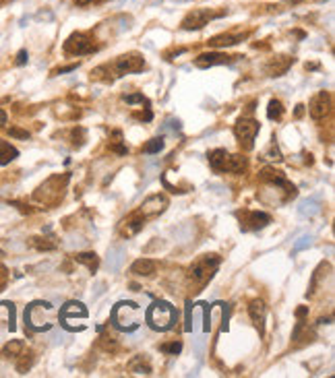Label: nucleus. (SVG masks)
<instances>
[{
  "label": "nucleus",
  "instance_id": "1",
  "mask_svg": "<svg viewBox=\"0 0 335 378\" xmlns=\"http://www.w3.org/2000/svg\"><path fill=\"white\" fill-rule=\"evenodd\" d=\"M145 320L153 331H170L174 326V322L178 320V310L172 304H168L163 300H155L147 308Z\"/></svg>",
  "mask_w": 335,
  "mask_h": 378
},
{
  "label": "nucleus",
  "instance_id": "2",
  "mask_svg": "<svg viewBox=\"0 0 335 378\" xmlns=\"http://www.w3.org/2000/svg\"><path fill=\"white\" fill-rule=\"evenodd\" d=\"M141 306L135 302H118L112 310V324L120 331H137L141 324Z\"/></svg>",
  "mask_w": 335,
  "mask_h": 378
},
{
  "label": "nucleus",
  "instance_id": "3",
  "mask_svg": "<svg viewBox=\"0 0 335 378\" xmlns=\"http://www.w3.org/2000/svg\"><path fill=\"white\" fill-rule=\"evenodd\" d=\"M52 316L54 308L48 302H33L25 310V324L29 331H48L52 329Z\"/></svg>",
  "mask_w": 335,
  "mask_h": 378
},
{
  "label": "nucleus",
  "instance_id": "4",
  "mask_svg": "<svg viewBox=\"0 0 335 378\" xmlns=\"http://www.w3.org/2000/svg\"><path fill=\"white\" fill-rule=\"evenodd\" d=\"M217 267H220V256H217V254H205V256H201V259H197V261L191 265L189 277H191V281L201 289V287H205L207 281L213 277V273H215ZM199 289H197V291H199Z\"/></svg>",
  "mask_w": 335,
  "mask_h": 378
},
{
  "label": "nucleus",
  "instance_id": "5",
  "mask_svg": "<svg viewBox=\"0 0 335 378\" xmlns=\"http://www.w3.org/2000/svg\"><path fill=\"white\" fill-rule=\"evenodd\" d=\"M209 163L215 171H230V174H242L246 169V157L230 155L226 149H213L209 153Z\"/></svg>",
  "mask_w": 335,
  "mask_h": 378
},
{
  "label": "nucleus",
  "instance_id": "6",
  "mask_svg": "<svg viewBox=\"0 0 335 378\" xmlns=\"http://www.w3.org/2000/svg\"><path fill=\"white\" fill-rule=\"evenodd\" d=\"M66 182H69V174H64L62 178H60V176H52V178L46 180V182L38 188L36 199H38V201H44V203H56V201H60Z\"/></svg>",
  "mask_w": 335,
  "mask_h": 378
},
{
  "label": "nucleus",
  "instance_id": "7",
  "mask_svg": "<svg viewBox=\"0 0 335 378\" xmlns=\"http://www.w3.org/2000/svg\"><path fill=\"white\" fill-rule=\"evenodd\" d=\"M85 318H87V308L81 302H69L60 310V324L66 331H83L75 320H85Z\"/></svg>",
  "mask_w": 335,
  "mask_h": 378
},
{
  "label": "nucleus",
  "instance_id": "8",
  "mask_svg": "<svg viewBox=\"0 0 335 378\" xmlns=\"http://www.w3.org/2000/svg\"><path fill=\"white\" fill-rule=\"evenodd\" d=\"M259 122L253 118H240L236 124H234V134H236V139L240 143L242 149H253L255 145V136L259 134Z\"/></svg>",
  "mask_w": 335,
  "mask_h": 378
},
{
  "label": "nucleus",
  "instance_id": "9",
  "mask_svg": "<svg viewBox=\"0 0 335 378\" xmlns=\"http://www.w3.org/2000/svg\"><path fill=\"white\" fill-rule=\"evenodd\" d=\"M64 52L73 54V56H83V54H91L95 52L93 40L87 36V33H73V36L64 42Z\"/></svg>",
  "mask_w": 335,
  "mask_h": 378
},
{
  "label": "nucleus",
  "instance_id": "10",
  "mask_svg": "<svg viewBox=\"0 0 335 378\" xmlns=\"http://www.w3.org/2000/svg\"><path fill=\"white\" fill-rule=\"evenodd\" d=\"M217 17H222V13H213L209 9H197V11L189 13L182 19V29H187V31L201 29V27H205L211 19H217Z\"/></svg>",
  "mask_w": 335,
  "mask_h": 378
},
{
  "label": "nucleus",
  "instance_id": "11",
  "mask_svg": "<svg viewBox=\"0 0 335 378\" xmlns=\"http://www.w3.org/2000/svg\"><path fill=\"white\" fill-rule=\"evenodd\" d=\"M261 180L273 184L275 188H283V191H286L290 197L296 195L294 184H290V182L286 180V176H283V171H279V169H275V167H263V169H261Z\"/></svg>",
  "mask_w": 335,
  "mask_h": 378
},
{
  "label": "nucleus",
  "instance_id": "12",
  "mask_svg": "<svg viewBox=\"0 0 335 378\" xmlns=\"http://www.w3.org/2000/svg\"><path fill=\"white\" fill-rule=\"evenodd\" d=\"M114 68L118 75H126V73H139L145 68V60L139 54H124L118 56L114 62Z\"/></svg>",
  "mask_w": 335,
  "mask_h": 378
},
{
  "label": "nucleus",
  "instance_id": "13",
  "mask_svg": "<svg viewBox=\"0 0 335 378\" xmlns=\"http://www.w3.org/2000/svg\"><path fill=\"white\" fill-rule=\"evenodd\" d=\"M168 207V199L161 197V195H153V197H149L145 199V203L141 205V209L137 211L145 221L147 219H151V217H157L159 213H163V209Z\"/></svg>",
  "mask_w": 335,
  "mask_h": 378
},
{
  "label": "nucleus",
  "instance_id": "14",
  "mask_svg": "<svg viewBox=\"0 0 335 378\" xmlns=\"http://www.w3.org/2000/svg\"><path fill=\"white\" fill-rule=\"evenodd\" d=\"M308 110H310V116H312L314 120L325 118V116L329 114V110H331V95H329L327 91L316 93V95L310 99Z\"/></svg>",
  "mask_w": 335,
  "mask_h": 378
},
{
  "label": "nucleus",
  "instance_id": "15",
  "mask_svg": "<svg viewBox=\"0 0 335 378\" xmlns=\"http://www.w3.org/2000/svg\"><path fill=\"white\" fill-rule=\"evenodd\" d=\"M238 56H228L222 52H209V54H201L195 60V66L199 68H209V66H220V64H232Z\"/></svg>",
  "mask_w": 335,
  "mask_h": 378
},
{
  "label": "nucleus",
  "instance_id": "16",
  "mask_svg": "<svg viewBox=\"0 0 335 378\" xmlns=\"http://www.w3.org/2000/svg\"><path fill=\"white\" fill-rule=\"evenodd\" d=\"M269 221H271V217L267 215V213H263V211H248V213H244V217H242L240 228H242V230H261V228H265Z\"/></svg>",
  "mask_w": 335,
  "mask_h": 378
},
{
  "label": "nucleus",
  "instance_id": "17",
  "mask_svg": "<svg viewBox=\"0 0 335 378\" xmlns=\"http://www.w3.org/2000/svg\"><path fill=\"white\" fill-rule=\"evenodd\" d=\"M155 269H157V265L151 259H139L130 265V273L137 275V277H151V275L155 273Z\"/></svg>",
  "mask_w": 335,
  "mask_h": 378
},
{
  "label": "nucleus",
  "instance_id": "18",
  "mask_svg": "<svg viewBox=\"0 0 335 378\" xmlns=\"http://www.w3.org/2000/svg\"><path fill=\"white\" fill-rule=\"evenodd\" d=\"M248 314H250V318H253V322L259 326V333L263 335L265 333V329H263V324H265V304H263V300H253L250 302Z\"/></svg>",
  "mask_w": 335,
  "mask_h": 378
},
{
  "label": "nucleus",
  "instance_id": "19",
  "mask_svg": "<svg viewBox=\"0 0 335 378\" xmlns=\"http://www.w3.org/2000/svg\"><path fill=\"white\" fill-rule=\"evenodd\" d=\"M246 36L242 33H238V36H234V33H222V36H215V38H211L207 44L211 46V48H228V46H236L238 42H242Z\"/></svg>",
  "mask_w": 335,
  "mask_h": 378
},
{
  "label": "nucleus",
  "instance_id": "20",
  "mask_svg": "<svg viewBox=\"0 0 335 378\" xmlns=\"http://www.w3.org/2000/svg\"><path fill=\"white\" fill-rule=\"evenodd\" d=\"M294 62V58H288V56H279L275 60H271L269 64H267V73H269L271 77H281L283 73L290 68V64Z\"/></svg>",
  "mask_w": 335,
  "mask_h": 378
},
{
  "label": "nucleus",
  "instance_id": "21",
  "mask_svg": "<svg viewBox=\"0 0 335 378\" xmlns=\"http://www.w3.org/2000/svg\"><path fill=\"white\" fill-rule=\"evenodd\" d=\"M143 226H145V219L135 211L132 213L126 221H124V226H122V234L124 236H135L139 230H143Z\"/></svg>",
  "mask_w": 335,
  "mask_h": 378
},
{
  "label": "nucleus",
  "instance_id": "22",
  "mask_svg": "<svg viewBox=\"0 0 335 378\" xmlns=\"http://www.w3.org/2000/svg\"><path fill=\"white\" fill-rule=\"evenodd\" d=\"M128 368H130L132 374H145V376L151 374V364H149V359L145 355H135L130 359Z\"/></svg>",
  "mask_w": 335,
  "mask_h": 378
},
{
  "label": "nucleus",
  "instance_id": "23",
  "mask_svg": "<svg viewBox=\"0 0 335 378\" xmlns=\"http://www.w3.org/2000/svg\"><path fill=\"white\" fill-rule=\"evenodd\" d=\"M75 261L81 263V265H85L91 273H95L97 267H99V259H97V254H95V252H81V254L75 256Z\"/></svg>",
  "mask_w": 335,
  "mask_h": 378
},
{
  "label": "nucleus",
  "instance_id": "24",
  "mask_svg": "<svg viewBox=\"0 0 335 378\" xmlns=\"http://www.w3.org/2000/svg\"><path fill=\"white\" fill-rule=\"evenodd\" d=\"M17 155H19V151H17L13 145H9V143H5V141H0V165L11 163Z\"/></svg>",
  "mask_w": 335,
  "mask_h": 378
},
{
  "label": "nucleus",
  "instance_id": "25",
  "mask_svg": "<svg viewBox=\"0 0 335 378\" xmlns=\"http://www.w3.org/2000/svg\"><path fill=\"white\" fill-rule=\"evenodd\" d=\"M283 116V106L279 99H271L269 106H267V118L269 120H279Z\"/></svg>",
  "mask_w": 335,
  "mask_h": 378
},
{
  "label": "nucleus",
  "instance_id": "26",
  "mask_svg": "<svg viewBox=\"0 0 335 378\" xmlns=\"http://www.w3.org/2000/svg\"><path fill=\"white\" fill-rule=\"evenodd\" d=\"M321 211V207H319V203H316L314 199H308V201H304L302 205H300V213H302V215H316V213H319Z\"/></svg>",
  "mask_w": 335,
  "mask_h": 378
},
{
  "label": "nucleus",
  "instance_id": "27",
  "mask_svg": "<svg viewBox=\"0 0 335 378\" xmlns=\"http://www.w3.org/2000/svg\"><path fill=\"white\" fill-rule=\"evenodd\" d=\"M159 351L161 353H168V355H178L182 351V343L180 341H170V343H161L159 345Z\"/></svg>",
  "mask_w": 335,
  "mask_h": 378
},
{
  "label": "nucleus",
  "instance_id": "28",
  "mask_svg": "<svg viewBox=\"0 0 335 378\" xmlns=\"http://www.w3.org/2000/svg\"><path fill=\"white\" fill-rule=\"evenodd\" d=\"M21 349H23V341L15 339V341H11V343H7V345H5V355L17 357V355H21Z\"/></svg>",
  "mask_w": 335,
  "mask_h": 378
},
{
  "label": "nucleus",
  "instance_id": "29",
  "mask_svg": "<svg viewBox=\"0 0 335 378\" xmlns=\"http://www.w3.org/2000/svg\"><path fill=\"white\" fill-rule=\"evenodd\" d=\"M263 159H267V161H281V153H279L275 141L263 151Z\"/></svg>",
  "mask_w": 335,
  "mask_h": 378
},
{
  "label": "nucleus",
  "instance_id": "30",
  "mask_svg": "<svg viewBox=\"0 0 335 378\" xmlns=\"http://www.w3.org/2000/svg\"><path fill=\"white\" fill-rule=\"evenodd\" d=\"M161 149H163V139H151L143 147V151L147 153V155H155V153H159Z\"/></svg>",
  "mask_w": 335,
  "mask_h": 378
},
{
  "label": "nucleus",
  "instance_id": "31",
  "mask_svg": "<svg viewBox=\"0 0 335 378\" xmlns=\"http://www.w3.org/2000/svg\"><path fill=\"white\" fill-rule=\"evenodd\" d=\"M31 246H36L38 250H54L56 242H46V238H31Z\"/></svg>",
  "mask_w": 335,
  "mask_h": 378
},
{
  "label": "nucleus",
  "instance_id": "32",
  "mask_svg": "<svg viewBox=\"0 0 335 378\" xmlns=\"http://www.w3.org/2000/svg\"><path fill=\"white\" fill-rule=\"evenodd\" d=\"M193 302H187V322H184V331L191 333L193 331Z\"/></svg>",
  "mask_w": 335,
  "mask_h": 378
},
{
  "label": "nucleus",
  "instance_id": "33",
  "mask_svg": "<svg viewBox=\"0 0 335 378\" xmlns=\"http://www.w3.org/2000/svg\"><path fill=\"white\" fill-rule=\"evenodd\" d=\"M126 104H147V97L143 93H132V95H124Z\"/></svg>",
  "mask_w": 335,
  "mask_h": 378
},
{
  "label": "nucleus",
  "instance_id": "34",
  "mask_svg": "<svg viewBox=\"0 0 335 378\" xmlns=\"http://www.w3.org/2000/svg\"><path fill=\"white\" fill-rule=\"evenodd\" d=\"M9 134L15 136V139H29V132L27 130H21V128H9Z\"/></svg>",
  "mask_w": 335,
  "mask_h": 378
},
{
  "label": "nucleus",
  "instance_id": "35",
  "mask_svg": "<svg viewBox=\"0 0 335 378\" xmlns=\"http://www.w3.org/2000/svg\"><path fill=\"white\" fill-rule=\"evenodd\" d=\"M306 246H310V238L308 236H304V238H300L298 242L294 244V250H302V248H306Z\"/></svg>",
  "mask_w": 335,
  "mask_h": 378
},
{
  "label": "nucleus",
  "instance_id": "36",
  "mask_svg": "<svg viewBox=\"0 0 335 378\" xmlns=\"http://www.w3.org/2000/svg\"><path fill=\"white\" fill-rule=\"evenodd\" d=\"M7 281H9V271H7V267H0V291L5 289Z\"/></svg>",
  "mask_w": 335,
  "mask_h": 378
},
{
  "label": "nucleus",
  "instance_id": "37",
  "mask_svg": "<svg viewBox=\"0 0 335 378\" xmlns=\"http://www.w3.org/2000/svg\"><path fill=\"white\" fill-rule=\"evenodd\" d=\"M27 62V50H21L19 54H17V64H25Z\"/></svg>",
  "mask_w": 335,
  "mask_h": 378
},
{
  "label": "nucleus",
  "instance_id": "38",
  "mask_svg": "<svg viewBox=\"0 0 335 378\" xmlns=\"http://www.w3.org/2000/svg\"><path fill=\"white\" fill-rule=\"evenodd\" d=\"M77 68V64H71V66H64V68H58V71L54 73V75H64V73H71V71H75Z\"/></svg>",
  "mask_w": 335,
  "mask_h": 378
},
{
  "label": "nucleus",
  "instance_id": "39",
  "mask_svg": "<svg viewBox=\"0 0 335 378\" xmlns=\"http://www.w3.org/2000/svg\"><path fill=\"white\" fill-rule=\"evenodd\" d=\"M304 314H308V306H302V308H298V310H296V316H298V318H302Z\"/></svg>",
  "mask_w": 335,
  "mask_h": 378
},
{
  "label": "nucleus",
  "instance_id": "40",
  "mask_svg": "<svg viewBox=\"0 0 335 378\" xmlns=\"http://www.w3.org/2000/svg\"><path fill=\"white\" fill-rule=\"evenodd\" d=\"M89 3H93V0H75V5H79V7H85Z\"/></svg>",
  "mask_w": 335,
  "mask_h": 378
},
{
  "label": "nucleus",
  "instance_id": "41",
  "mask_svg": "<svg viewBox=\"0 0 335 378\" xmlns=\"http://www.w3.org/2000/svg\"><path fill=\"white\" fill-rule=\"evenodd\" d=\"M5 122H7V112L0 110V124H5Z\"/></svg>",
  "mask_w": 335,
  "mask_h": 378
},
{
  "label": "nucleus",
  "instance_id": "42",
  "mask_svg": "<svg viewBox=\"0 0 335 378\" xmlns=\"http://www.w3.org/2000/svg\"><path fill=\"white\" fill-rule=\"evenodd\" d=\"M302 108H304V106H296V116H300V114H302V112H304Z\"/></svg>",
  "mask_w": 335,
  "mask_h": 378
},
{
  "label": "nucleus",
  "instance_id": "43",
  "mask_svg": "<svg viewBox=\"0 0 335 378\" xmlns=\"http://www.w3.org/2000/svg\"><path fill=\"white\" fill-rule=\"evenodd\" d=\"M288 3H292V5H296V3H302V0H288Z\"/></svg>",
  "mask_w": 335,
  "mask_h": 378
},
{
  "label": "nucleus",
  "instance_id": "44",
  "mask_svg": "<svg viewBox=\"0 0 335 378\" xmlns=\"http://www.w3.org/2000/svg\"><path fill=\"white\" fill-rule=\"evenodd\" d=\"M0 256H3V250H0Z\"/></svg>",
  "mask_w": 335,
  "mask_h": 378
}]
</instances>
